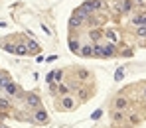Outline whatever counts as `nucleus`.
<instances>
[{"label": "nucleus", "mask_w": 146, "mask_h": 128, "mask_svg": "<svg viewBox=\"0 0 146 128\" xmlns=\"http://www.w3.org/2000/svg\"><path fill=\"white\" fill-rule=\"evenodd\" d=\"M49 120L48 112L44 110V108H36V112H34V122H38V124H46Z\"/></svg>", "instance_id": "1"}, {"label": "nucleus", "mask_w": 146, "mask_h": 128, "mask_svg": "<svg viewBox=\"0 0 146 128\" xmlns=\"http://www.w3.org/2000/svg\"><path fill=\"white\" fill-rule=\"evenodd\" d=\"M73 16H77V18H81V20H91V12H89L87 8H83V6H79Z\"/></svg>", "instance_id": "2"}, {"label": "nucleus", "mask_w": 146, "mask_h": 128, "mask_svg": "<svg viewBox=\"0 0 146 128\" xmlns=\"http://www.w3.org/2000/svg\"><path fill=\"white\" fill-rule=\"evenodd\" d=\"M115 53V44H107V46H101V57H111Z\"/></svg>", "instance_id": "3"}, {"label": "nucleus", "mask_w": 146, "mask_h": 128, "mask_svg": "<svg viewBox=\"0 0 146 128\" xmlns=\"http://www.w3.org/2000/svg\"><path fill=\"white\" fill-rule=\"evenodd\" d=\"M26 102H28V106H32V108H40V99H38L36 95H28V97H26Z\"/></svg>", "instance_id": "4"}, {"label": "nucleus", "mask_w": 146, "mask_h": 128, "mask_svg": "<svg viewBox=\"0 0 146 128\" xmlns=\"http://www.w3.org/2000/svg\"><path fill=\"white\" fill-rule=\"evenodd\" d=\"M4 89H6V93H8L10 97H16V95H18V91H20V89H18V85H14L12 81H10V83H8Z\"/></svg>", "instance_id": "5"}, {"label": "nucleus", "mask_w": 146, "mask_h": 128, "mask_svg": "<svg viewBox=\"0 0 146 128\" xmlns=\"http://www.w3.org/2000/svg\"><path fill=\"white\" fill-rule=\"evenodd\" d=\"M119 8H121V12H124V14H128V12L132 10V2H130V0H121Z\"/></svg>", "instance_id": "6"}, {"label": "nucleus", "mask_w": 146, "mask_h": 128, "mask_svg": "<svg viewBox=\"0 0 146 128\" xmlns=\"http://www.w3.org/2000/svg\"><path fill=\"white\" fill-rule=\"evenodd\" d=\"M79 53H81L83 57H91V55H95V49H93V46H83Z\"/></svg>", "instance_id": "7"}, {"label": "nucleus", "mask_w": 146, "mask_h": 128, "mask_svg": "<svg viewBox=\"0 0 146 128\" xmlns=\"http://www.w3.org/2000/svg\"><path fill=\"white\" fill-rule=\"evenodd\" d=\"M105 36H107V40H111V44H117V42H119V34H117L115 30L105 32Z\"/></svg>", "instance_id": "8"}, {"label": "nucleus", "mask_w": 146, "mask_h": 128, "mask_svg": "<svg viewBox=\"0 0 146 128\" xmlns=\"http://www.w3.org/2000/svg\"><path fill=\"white\" fill-rule=\"evenodd\" d=\"M73 104H75V101H73L71 97H63V99H61V106H63V108H67V110L73 108Z\"/></svg>", "instance_id": "9"}, {"label": "nucleus", "mask_w": 146, "mask_h": 128, "mask_svg": "<svg viewBox=\"0 0 146 128\" xmlns=\"http://www.w3.org/2000/svg\"><path fill=\"white\" fill-rule=\"evenodd\" d=\"M132 24L138 26V28H140V26H146V14H142V16H134V18H132Z\"/></svg>", "instance_id": "10"}, {"label": "nucleus", "mask_w": 146, "mask_h": 128, "mask_svg": "<svg viewBox=\"0 0 146 128\" xmlns=\"http://www.w3.org/2000/svg\"><path fill=\"white\" fill-rule=\"evenodd\" d=\"M26 48H28V53H40V46L36 42H28Z\"/></svg>", "instance_id": "11"}, {"label": "nucleus", "mask_w": 146, "mask_h": 128, "mask_svg": "<svg viewBox=\"0 0 146 128\" xmlns=\"http://www.w3.org/2000/svg\"><path fill=\"white\" fill-rule=\"evenodd\" d=\"M115 106H117L119 110H121V108H126V106H128V101H126V99H122V97H119V99L115 101Z\"/></svg>", "instance_id": "12"}, {"label": "nucleus", "mask_w": 146, "mask_h": 128, "mask_svg": "<svg viewBox=\"0 0 146 128\" xmlns=\"http://www.w3.org/2000/svg\"><path fill=\"white\" fill-rule=\"evenodd\" d=\"M69 49L73 53H79L81 51V46H79V42H75V40H69Z\"/></svg>", "instance_id": "13"}, {"label": "nucleus", "mask_w": 146, "mask_h": 128, "mask_svg": "<svg viewBox=\"0 0 146 128\" xmlns=\"http://www.w3.org/2000/svg\"><path fill=\"white\" fill-rule=\"evenodd\" d=\"M101 36H103V32H101V30H91V32H89V38H91V40H95V42L101 40Z\"/></svg>", "instance_id": "14"}, {"label": "nucleus", "mask_w": 146, "mask_h": 128, "mask_svg": "<svg viewBox=\"0 0 146 128\" xmlns=\"http://www.w3.org/2000/svg\"><path fill=\"white\" fill-rule=\"evenodd\" d=\"M81 24H83V20H81V18H77V16H73L71 20H69V26H71V28H79Z\"/></svg>", "instance_id": "15"}, {"label": "nucleus", "mask_w": 146, "mask_h": 128, "mask_svg": "<svg viewBox=\"0 0 146 128\" xmlns=\"http://www.w3.org/2000/svg\"><path fill=\"white\" fill-rule=\"evenodd\" d=\"M8 83H10V77L6 75V73H0V89H2V87H6Z\"/></svg>", "instance_id": "16"}, {"label": "nucleus", "mask_w": 146, "mask_h": 128, "mask_svg": "<svg viewBox=\"0 0 146 128\" xmlns=\"http://www.w3.org/2000/svg\"><path fill=\"white\" fill-rule=\"evenodd\" d=\"M16 53H18V55H28V48L20 44V46H16Z\"/></svg>", "instance_id": "17"}, {"label": "nucleus", "mask_w": 146, "mask_h": 128, "mask_svg": "<svg viewBox=\"0 0 146 128\" xmlns=\"http://www.w3.org/2000/svg\"><path fill=\"white\" fill-rule=\"evenodd\" d=\"M61 77H63V73L57 69V71H53V83H61Z\"/></svg>", "instance_id": "18"}, {"label": "nucleus", "mask_w": 146, "mask_h": 128, "mask_svg": "<svg viewBox=\"0 0 146 128\" xmlns=\"http://www.w3.org/2000/svg\"><path fill=\"white\" fill-rule=\"evenodd\" d=\"M136 36H138V38H146V26L136 28Z\"/></svg>", "instance_id": "19"}, {"label": "nucleus", "mask_w": 146, "mask_h": 128, "mask_svg": "<svg viewBox=\"0 0 146 128\" xmlns=\"http://www.w3.org/2000/svg\"><path fill=\"white\" fill-rule=\"evenodd\" d=\"M77 75H79V79H83V81H85V79H89V71H85V69H79V71H77Z\"/></svg>", "instance_id": "20"}, {"label": "nucleus", "mask_w": 146, "mask_h": 128, "mask_svg": "<svg viewBox=\"0 0 146 128\" xmlns=\"http://www.w3.org/2000/svg\"><path fill=\"white\" fill-rule=\"evenodd\" d=\"M57 91H59L61 95H65V93H69V87H67V85H61V83H59V87H57Z\"/></svg>", "instance_id": "21"}, {"label": "nucleus", "mask_w": 146, "mask_h": 128, "mask_svg": "<svg viewBox=\"0 0 146 128\" xmlns=\"http://www.w3.org/2000/svg\"><path fill=\"white\" fill-rule=\"evenodd\" d=\"M122 77H124V69H122V67H119V69H117V75H115V79H117V81H121Z\"/></svg>", "instance_id": "22"}, {"label": "nucleus", "mask_w": 146, "mask_h": 128, "mask_svg": "<svg viewBox=\"0 0 146 128\" xmlns=\"http://www.w3.org/2000/svg\"><path fill=\"white\" fill-rule=\"evenodd\" d=\"M8 106H10V102L6 99H0V108H8Z\"/></svg>", "instance_id": "23"}, {"label": "nucleus", "mask_w": 146, "mask_h": 128, "mask_svg": "<svg viewBox=\"0 0 146 128\" xmlns=\"http://www.w3.org/2000/svg\"><path fill=\"white\" fill-rule=\"evenodd\" d=\"M4 49L10 51V53H16V48H14V46H8V44H4Z\"/></svg>", "instance_id": "24"}, {"label": "nucleus", "mask_w": 146, "mask_h": 128, "mask_svg": "<svg viewBox=\"0 0 146 128\" xmlns=\"http://www.w3.org/2000/svg\"><path fill=\"white\" fill-rule=\"evenodd\" d=\"M79 97H81V99H87V91H85V89H79Z\"/></svg>", "instance_id": "25"}, {"label": "nucleus", "mask_w": 146, "mask_h": 128, "mask_svg": "<svg viewBox=\"0 0 146 128\" xmlns=\"http://www.w3.org/2000/svg\"><path fill=\"white\" fill-rule=\"evenodd\" d=\"M115 120H122V114H121V112H115Z\"/></svg>", "instance_id": "26"}, {"label": "nucleus", "mask_w": 146, "mask_h": 128, "mask_svg": "<svg viewBox=\"0 0 146 128\" xmlns=\"http://www.w3.org/2000/svg\"><path fill=\"white\" fill-rule=\"evenodd\" d=\"M136 4H146V0H134Z\"/></svg>", "instance_id": "27"}, {"label": "nucleus", "mask_w": 146, "mask_h": 128, "mask_svg": "<svg viewBox=\"0 0 146 128\" xmlns=\"http://www.w3.org/2000/svg\"><path fill=\"white\" fill-rule=\"evenodd\" d=\"M144 99H146V89H144Z\"/></svg>", "instance_id": "28"}, {"label": "nucleus", "mask_w": 146, "mask_h": 128, "mask_svg": "<svg viewBox=\"0 0 146 128\" xmlns=\"http://www.w3.org/2000/svg\"><path fill=\"white\" fill-rule=\"evenodd\" d=\"M0 128H6V126H0Z\"/></svg>", "instance_id": "29"}]
</instances>
